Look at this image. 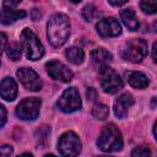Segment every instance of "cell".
Wrapping results in <instances>:
<instances>
[{"label":"cell","mask_w":157,"mask_h":157,"mask_svg":"<svg viewBox=\"0 0 157 157\" xmlns=\"http://www.w3.org/2000/svg\"><path fill=\"white\" fill-rule=\"evenodd\" d=\"M25 10H17V9H10V7H2L0 10V22L2 25H10L16 22L17 20L26 17Z\"/></svg>","instance_id":"14"},{"label":"cell","mask_w":157,"mask_h":157,"mask_svg":"<svg viewBox=\"0 0 157 157\" xmlns=\"http://www.w3.org/2000/svg\"><path fill=\"white\" fill-rule=\"evenodd\" d=\"M109 114V108L105 105V104H102V103H98L96 104L93 108H92V115L99 120H103L108 117Z\"/></svg>","instance_id":"19"},{"label":"cell","mask_w":157,"mask_h":157,"mask_svg":"<svg viewBox=\"0 0 157 157\" xmlns=\"http://www.w3.org/2000/svg\"><path fill=\"white\" fill-rule=\"evenodd\" d=\"M6 47H7V36L0 32V54L6 49Z\"/></svg>","instance_id":"25"},{"label":"cell","mask_w":157,"mask_h":157,"mask_svg":"<svg viewBox=\"0 0 157 157\" xmlns=\"http://www.w3.org/2000/svg\"><path fill=\"white\" fill-rule=\"evenodd\" d=\"M17 157H33V155H31V153H22V155L17 156Z\"/></svg>","instance_id":"31"},{"label":"cell","mask_w":157,"mask_h":157,"mask_svg":"<svg viewBox=\"0 0 157 157\" xmlns=\"http://www.w3.org/2000/svg\"><path fill=\"white\" fill-rule=\"evenodd\" d=\"M156 47H157V44L153 43V47H152V59H153L155 63L157 61V59H156Z\"/></svg>","instance_id":"30"},{"label":"cell","mask_w":157,"mask_h":157,"mask_svg":"<svg viewBox=\"0 0 157 157\" xmlns=\"http://www.w3.org/2000/svg\"><path fill=\"white\" fill-rule=\"evenodd\" d=\"M45 69H47L48 75L56 81L70 82L72 80V76H74L72 71L66 65H64L63 63H60L58 60H52V61L47 63Z\"/></svg>","instance_id":"9"},{"label":"cell","mask_w":157,"mask_h":157,"mask_svg":"<svg viewBox=\"0 0 157 157\" xmlns=\"http://www.w3.org/2000/svg\"><path fill=\"white\" fill-rule=\"evenodd\" d=\"M0 96L7 102H11L17 96V83L12 77H5L0 83Z\"/></svg>","instance_id":"13"},{"label":"cell","mask_w":157,"mask_h":157,"mask_svg":"<svg viewBox=\"0 0 157 157\" xmlns=\"http://www.w3.org/2000/svg\"><path fill=\"white\" fill-rule=\"evenodd\" d=\"M134 104V98L130 93H123L114 103V113L118 118L123 119L128 114V109Z\"/></svg>","instance_id":"12"},{"label":"cell","mask_w":157,"mask_h":157,"mask_svg":"<svg viewBox=\"0 0 157 157\" xmlns=\"http://www.w3.org/2000/svg\"><path fill=\"white\" fill-rule=\"evenodd\" d=\"M21 48L29 60H38L44 54V48L38 37L28 28H25L21 33Z\"/></svg>","instance_id":"3"},{"label":"cell","mask_w":157,"mask_h":157,"mask_svg":"<svg viewBox=\"0 0 157 157\" xmlns=\"http://www.w3.org/2000/svg\"><path fill=\"white\" fill-rule=\"evenodd\" d=\"M65 56L67 58V60L75 65H78L83 61L85 59V53L81 48L78 47H71L69 49H66L65 52Z\"/></svg>","instance_id":"18"},{"label":"cell","mask_w":157,"mask_h":157,"mask_svg":"<svg viewBox=\"0 0 157 157\" xmlns=\"http://www.w3.org/2000/svg\"><path fill=\"white\" fill-rule=\"evenodd\" d=\"M96 29L98 34L103 38H109V37H117L121 33V27L120 23L114 18V17H105L98 21L96 25Z\"/></svg>","instance_id":"11"},{"label":"cell","mask_w":157,"mask_h":157,"mask_svg":"<svg viewBox=\"0 0 157 157\" xmlns=\"http://www.w3.org/2000/svg\"><path fill=\"white\" fill-rule=\"evenodd\" d=\"M140 7L141 10L147 13V15H152L156 12L157 10V1L155 0H147V1H141L140 2Z\"/></svg>","instance_id":"21"},{"label":"cell","mask_w":157,"mask_h":157,"mask_svg":"<svg viewBox=\"0 0 157 157\" xmlns=\"http://www.w3.org/2000/svg\"><path fill=\"white\" fill-rule=\"evenodd\" d=\"M131 157H151V151L147 146H139L132 150Z\"/></svg>","instance_id":"23"},{"label":"cell","mask_w":157,"mask_h":157,"mask_svg":"<svg viewBox=\"0 0 157 157\" xmlns=\"http://www.w3.org/2000/svg\"><path fill=\"white\" fill-rule=\"evenodd\" d=\"M21 1H4L2 2V5H4V7H10V9H15L18 4H20Z\"/></svg>","instance_id":"27"},{"label":"cell","mask_w":157,"mask_h":157,"mask_svg":"<svg viewBox=\"0 0 157 157\" xmlns=\"http://www.w3.org/2000/svg\"><path fill=\"white\" fill-rule=\"evenodd\" d=\"M99 77H101V86L103 91L107 93L113 94L123 88V80L120 78L118 72L109 66L103 65V67L99 70Z\"/></svg>","instance_id":"6"},{"label":"cell","mask_w":157,"mask_h":157,"mask_svg":"<svg viewBox=\"0 0 157 157\" xmlns=\"http://www.w3.org/2000/svg\"><path fill=\"white\" fill-rule=\"evenodd\" d=\"M98 147L104 152H117L123 147V137L120 130L114 124L105 125L97 140Z\"/></svg>","instance_id":"2"},{"label":"cell","mask_w":157,"mask_h":157,"mask_svg":"<svg viewBox=\"0 0 157 157\" xmlns=\"http://www.w3.org/2000/svg\"><path fill=\"white\" fill-rule=\"evenodd\" d=\"M126 80L130 83V86L135 87V88H146L148 86V78L145 74L140 72V71H126L125 72Z\"/></svg>","instance_id":"15"},{"label":"cell","mask_w":157,"mask_h":157,"mask_svg":"<svg viewBox=\"0 0 157 157\" xmlns=\"http://www.w3.org/2000/svg\"><path fill=\"white\" fill-rule=\"evenodd\" d=\"M147 54V43L141 38L130 39L121 50L123 59L130 63H140Z\"/></svg>","instance_id":"4"},{"label":"cell","mask_w":157,"mask_h":157,"mask_svg":"<svg viewBox=\"0 0 157 157\" xmlns=\"http://www.w3.org/2000/svg\"><path fill=\"white\" fill-rule=\"evenodd\" d=\"M91 59L96 64L104 65L105 63L112 60V54L103 48H98V49H93L91 52Z\"/></svg>","instance_id":"17"},{"label":"cell","mask_w":157,"mask_h":157,"mask_svg":"<svg viewBox=\"0 0 157 157\" xmlns=\"http://www.w3.org/2000/svg\"><path fill=\"white\" fill-rule=\"evenodd\" d=\"M120 17L124 22V25L130 29V31H136L139 27H140V22L134 12V10L131 7H128V9H124L120 11Z\"/></svg>","instance_id":"16"},{"label":"cell","mask_w":157,"mask_h":157,"mask_svg":"<svg viewBox=\"0 0 157 157\" xmlns=\"http://www.w3.org/2000/svg\"><path fill=\"white\" fill-rule=\"evenodd\" d=\"M5 123H6V109L2 104H0V128H2Z\"/></svg>","instance_id":"26"},{"label":"cell","mask_w":157,"mask_h":157,"mask_svg":"<svg viewBox=\"0 0 157 157\" xmlns=\"http://www.w3.org/2000/svg\"><path fill=\"white\" fill-rule=\"evenodd\" d=\"M110 5H114V6H121L124 4H126V1H109Z\"/></svg>","instance_id":"29"},{"label":"cell","mask_w":157,"mask_h":157,"mask_svg":"<svg viewBox=\"0 0 157 157\" xmlns=\"http://www.w3.org/2000/svg\"><path fill=\"white\" fill-rule=\"evenodd\" d=\"M12 153V147L9 145L0 146V157H10Z\"/></svg>","instance_id":"24"},{"label":"cell","mask_w":157,"mask_h":157,"mask_svg":"<svg viewBox=\"0 0 157 157\" xmlns=\"http://www.w3.org/2000/svg\"><path fill=\"white\" fill-rule=\"evenodd\" d=\"M58 150L64 157H76L81 152V141L75 132L67 131L60 136Z\"/></svg>","instance_id":"5"},{"label":"cell","mask_w":157,"mask_h":157,"mask_svg":"<svg viewBox=\"0 0 157 157\" xmlns=\"http://www.w3.org/2000/svg\"><path fill=\"white\" fill-rule=\"evenodd\" d=\"M21 54H22V48L18 43H12L9 48H7V56L13 60V61H17L21 59Z\"/></svg>","instance_id":"20"},{"label":"cell","mask_w":157,"mask_h":157,"mask_svg":"<svg viewBox=\"0 0 157 157\" xmlns=\"http://www.w3.org/2000/svg\"><path fill=\"white\" fill-rule=\"evenodd\" d=\"M58 108L64 113H72L81 108V98L76 87L66 88L58 101Z\"/></svg>","instance_id":"8"},{"label":"cell","mask_w":157,"mask_h":157,"mask_svg":"<svg viewBox=\"0 0 157 157\" xmlns=\"http://www.w3.org/2000/svg\"><path fill=\"white\" fill-rule=\"evenodd\" d=\"M96 97H97V93H96L94 88H88V91H87V98L90 101H94Z\"/></svg>","instance_id":"28"},{"label":"cell","mask_w":157,"mask_h":157,"mask_svg":"<svg viewBox=\"0 0 157 157\" xmlns=\"http://www.w3.org/2000/svg\"><path fill=\"white\" fill-rule=\"evenodd\" d=\"M96 13H97L96 7H94V5H92V4L86 5V6L83 7V10H82V16H83V18H85L86 21H88V22L94 18Z\"/></svg>","instance_id":"22"},{"label":"cell","mask_w":157,"mask_h":157,"mask_svg":"<svg viewBox=\"0 0 157 157\" xmlns=\"http://www.w3.org/2000/svg\"><path fill=\"white\" fill-rule=\"evenodd\" d=\"M40 104L42 101L37 97L25 98L16 108V115L22 120H34L39 114Z\"/></svg>","instance_id":"7"},{"label":"cell","mask_w":157,"mask_h":157,"mask_svg":"<svg viewBox=\"0 0 157 157\" xmlns=\"http://www.w3.org/2000/svg\"><path fill=\"white\" fill-rule=\"evenodd\" d=\"M17 77L20 78L21 83L26 87L28 91H39L42 88V81L38 76V74L29 69V67H21L17 70Z\"/></svg>","instance_id":"10"},{"label":"cell","mask_w":157,"mask_h":157,"mask_svg":"<svg viewBox=\"0 0 157 157\" xmlns=\"http://www.w3.org/2000/svg\"><path fill=\"white\" fill-rule=\"evenodd\" d=\"M44 157H56V156H54V155H45Z\"/></svg>","instance_id":"32"},{"label":"cell","mask_w":157,"mask_h":157,"mask_svg":"<svg viewBox=\"0 0 157 157\" xmlns=\"http://www.w3.org/2000/svg\"><path fill=\"white\" fill-rule=\"evenodd\" d=\"M47 34L50 44L59 48L66 43L70 36V21L64 13H54L47 23Z\"/></svg>","instance_id":"1"}]
</instances>
